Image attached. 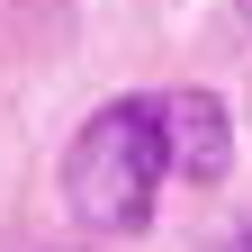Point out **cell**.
Wrapping results in <instances>:
<instances>
[{
    "instance_id": "obj_2",
    "label": "cell",
    "mask_w": 252,
    "mask_h": 252,
    "mask_svg": "<svg viewBox=\"0 0 252 252\" xmlns=\"http://www.w3.org/2000/svg\"><path fill=\"white\" fill-rule=\"evenodd\" d=\"M162 162L189 189H207V180L234 171V117H225L216 90H162Z\"/></svg>"
},
{
    "instance_id": "obj_4",
    "label": "cell",
    "mask_w": 252,
    "mask_h": 252,
    "mask_svg": "<svg viewBox=\"0 0 252 252\" xmlns=\"http://www.w3.org/2000/svg\"><path fill=\"white\" fill-rule=\"evenodd\" d=\"M243 9H252V0H243Z\"/></svg>"
},
{
    "instance_id": "obj_3",
    "label": "cell",
    "mask_w": 252,
    "mask_h": 252,
    "mask_svg": "<svg viewBox=\"0 0 252 252\" xmlns=\"http://www.w3.org/2000/svg\"><path fill=\"white\" fill-rule=\"evenodd\" d=\"M234 252H252V234H243V243H234Z\"/></svg>"
},
{
    "instance_id": "obj_1",
    "label": "cell",
    "mask_w": 252,
    "mask_h": 252,
    "mask_svg": "<svg viewBox=\"0 0 252 252\" xmlns=\"http://www.w3.org/2000/svg\"><path fill=\"white\" fill-rule=\"evenodd\" d=\"M162 180H171V162H162V99L153 90H126V99L90 108L72 153H63V207L90 234H144Z\"/></svg>"
}]
</instances>
